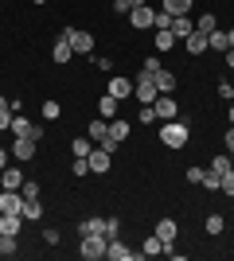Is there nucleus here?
I'll return each instance as SVG.
<instances>
[{"label": "nucleus", "instance_id": "obj_1", "mask_svg": "<svg viewBox=\"0 0 234 261\" xmlns=\"http://www.w3.org/2000/svg\"><path fill=\"white\" fill-rule=\"evenodd\" d=\"M160 141L168 144V148H184V144L191 141V129H188V121H164L160 125Z\"/></svg>", "mask_w": 234, "mask_h": 261}, {"label": "nucleus", "instance_id": "obj_2", "mask_svg": "<svg viewBox=\"0 0 234 261\" xmlns=\"http://www.w3.org/2000/svg\"><path fill=\"white\" fill-rule=\"evenodd\" d=\"M133 98L141 101V106H152V101L160 98V90H156V82H152L148 70H141V74L133 78Z\"/></svg>", "mask_w": 234, "mask_h": 261}, {"label": "nucleus", "instance_id": "obj_3", "mask_svg": "<svg viewBox=\"0 0 234 261\" xmlns=\"http://www.w3.org/2000/svg\"><path fill=\"white\" fill-rule=\"evenodd\" d=\"M106 246H110V238H106V234H86L78 253H82L86 261H98V257H106Z\"/></svg>", "mask_w": 234, "mask_h": 261}, {"label": "nucleus", "instance_id": "obj_4", "mask_svg": "<svg viewBox=\"0 0 234 261\" xmlns=\"http://www.w3.org/2000/svg\"><path fill=\"white\" fill-rule=\"evenodd\" d=\"M63 35L70 39L74 55H94V35H90V32H78V28H63Z\"/></svg>", "mask_w": 234, "mask_h": 261}, {"label": "nucleus", "instance_id": "obj_5", "mask_svg": "<svg viewBox=\"0 0 234 261\" xmlns=\"http://www.w3.org/2000/svg\"><path fill=\"white\" fill-rule=\"evenodd\" d=\"M106 257H110V261H141L145 253H141V250H129L121 238H110V246H106Z\"/></svg>", "mask_w": 234, "mask_h": 261}, {"label": "nucleus", "instance_id": "obj_6", "mask_svg": "<svg viewBox=\"0 0 234 261\" xmlns=\"http://www.w3.org/2000/svg\"><path fill=\"white\" fill-rule=\"evenodd\" d=\"M86 160H90V172H94V175H106V172L113 168V152H106L101 144H98V148H90Z\"/></svg>", "mask_w": 234, "mask_h": 261}, {"label": "nucleus", "instance_id": "obj_7", "mask_svg": "<svg viewBox=\"0 0 234 261\" xmlns=\"http://www.w3.org/2000/svg\"><path fill=\"white\" fill-rule=\"evenodd\" d=\"M152 109H156V117H160V121H176L179 117V106H176L172 94H160V98L152 101Z\"/></svg>", "mask_w": 234, "mask_h": 261}, {"label": "nucleus", "instance_id": "obj_8", "mask_svg": "<svg viewBox=\"0 0 234 261\" xmlns=\"http://www.w3.org/2000/svg\"><path fill=\"white\" fill-rule=\"evenodd\" d=\"M106 94H113L117 101H125V98H133V82L125 74H110V86H106Z\"/></svg>", "mask_w": 234, "mask_h": 261}, {"label": "nucleus", "instance_id": "obj_9", "mask_svg": "<svg viewBox=\"0 0 234 261\" xmlns=\"http://www.w3.org/2000/svg\"><path fill=\"white\" fill-rule=\"evenodd\" d=\"M156 20V8H148V4H137L133 12H129V23H133L137 32H145V28H152Z\"/></svg>", "mask_w": 234, "mask_h": 261}, {"label": "nucleus", "instance_id": "obj_10", "mask_svg": "<svg viewBox=\"0 0 234 261\" xmlns=\"http://www.w3.org/2000/svg\"><path fill=\"white\" fill-rule=\"evenodd\" d=\"M8 152L16 156V160H20V164H28V160H35V141H32V137H16Z\"/></svg>", "mask_w": 234, "mask_h": 261}, {"label": "nucleus", "instance_id": "obj_11", "mask_svg": "<svg viewBox=\"0 0 234 261\" xmlns=\"http://www.w3.org/2000/svg\"><path fill=\"white\" fill-rule=\"evenodd\" d=\"M0 215H23V195L20 191H0Z\"/></svg>", "mask_w": 234, "mask_h": 261}, {"label": "nucleus", "instance_id": "obj_12", "mask_svg": "<svg viewBox=\"0 0 234 261\" xmlns=\"http://www.w3.org/2000/svg\"><path fill=\"white\" fill-rule=\"evenodd\" d=\"M156 238L164 242V246H172V242L179 238V222L176 218H160V222H156Z\"/></svg>", "mask_w": 234, "mask_h": 261}, {"label": "nucleus", "instance_id": "obj_13", "mask_svg": "<svg viewBox=\"0 0 234 261\" xmlns=\"http://www.w3.org/2000/svg\"><path fill=\"white\" fill-rule=\"evenodd\" d=\"M168 32L176 35V43H179V39H188V35L195 32V20H188V16H172V28H168Z\"/></svg>", "mask_w": 234, "mask_h": 261}, {"label": "nucleus", "instance_id": "obj_14", "mask_svg": "<svg viewBox=\"0 0 234 261\" xmlns=\"http://www.w3.org/2000/svg\"><path fill=\"white\" fill-rule=\"evenodd\" d=\"M0 187H4V191H20L23 187V172L20 168H4V172H0Z\"/></svg>", "mask_w": 234, "mask_h": 261}, {"label": "nucleus", "instance_id": "obj_15", "mask_svg": "<svg viewBox=\"0 0 234 261\" xmlns=\"http://www.w3.org/2000/svg\"><path fill=\"white\" fill-rule=\"evenodd\" d=\"M70 55H74V47H70V39H67V35L59 32L55 47H51V59H55V63H70Z\"/></svg>", "mask_w": 234, "mask_h": 261}, {"label": "nucleus", "instance_id": "obj_16", "mask_svg": "<svg viewBox=\"0 0 234 261\" xmlns=\"http://www.w3.org/2000/svg\"><path fill=\"white\" fill-rule=\"evenodd\" d=\"M184 47H188V55H203L211 47V39H207V32H191L188 39H184Z\"/></svg>", "mask_w": 234, "mask_h": 261}, {"label": "nucleus", "instance_id": "obj_17", "mask_svg": "<svg viewBox=\"0 0 234 261\" xmlns=\"http://www.w3.org/2000/svg\"><path fill=\"white\" fill-rule=\"evenodd\" d=\"M152 82H156V90H160V94H172V90H176V74H172V70H164V66L152 74Z\"/></svg>", "mask_w": 234, "mask_h": 261}, {"label": "nucleus", "instance_id": "obj_18", "mask_svg": "<svg viewBox=\"0 0 234 261\" xmlns=\"http://www.w3.org/2000/svg\"><path fill=\"white\" fill-rule=\"evenodd\" d=\"M86 133H90V141H98V144H101L106 137H110V121H106V117L90 121V129H86Z\"/></svg>", "mask_w": 234, "mask_h": 261}, {"label": "nucleus", "instance_id": "obj_19", "mask_svg": "<svg viewBox=\"0 0 234 261\" xmlns=\"http://www.w3.org/2000/svg\"><path fill=\"white\" fill-rule=\"evenodd\" d=\"M125 137H129V121H121V117H117V121H110V137H106V141L121 144Z\"/></svg>", "mask_w": 234, "mask_h": 261}, {"label": "nucleus", "instance_id": "obj_20", "mask_svg": "<svg viewBox=\"0 0 234 261\" xmlns=\"http://www.w3.org/2000/svg\"><path fill=\"white\" fill-rule=\"evenodd\" d=\"M98 117H106V121L117 117V98H113V94H106V98L98 101Z\"/></svg>", "mask_w": 234, "mask_h": 261}, {"label": "nucleus", "instance_id": "obj_21", "mask_svg": "<svg viewBox=\"0 0 234 261\" xmlns=\"http://www.w3.org/2000/svg\"><path fill=\"white\" fill-rule=\"evenodd\" d=\"M35 218H43V203L39 199H23V222H35Z\"/></svg>", "mask_w": 234, "mask_h": 261}, {"label": "nucleus", "instance_id": "obj_22", "mask_svg": "<svg viewBox=\"0 0 234 261\" xmlns=\"http://www.w3.org/2000/svg\"><path fill=\"white\" fill-rule=\"evenodd\" d=\"M23 215H0V234H20Z\"/></svg>", "mask_w": 234, "mask_h": 261}, {"label": "nucleus", "instance_id": "obj_23", "mask_svg": "<svg viewBox=\"0 0 234 261\" xmlns=\"http://www.w3.org/2000/svg\"><path fill=\"white\" fill-rule=\"evenodd\" d=\"M164 12H168V16H188L191 0H164Z\"/></svg>", "mask_w": 234, "mask_h": 261}, {"label": "nucleus", "instance_id": "obj_24", "mask_svg": "<svg viewBox=\"0 0 234 261\" xmlns=\"http://www.w3.org/2000/svg\"><path fill=\"white\" fill-rule=\"evenodd\" d=\"M207 172H215L219 179H223V175L230 172V152H226V156H211V168H207Z\"/></svg>", "mask_w": 234, "mask_h": 261}, {"label": "nucleus", "instance_id": "obj_25", "mask_svg": "<svg viewBox=\"0 0 234 261\" xmlns=\"http://www.w3.org/2000/svg\"><path fill=\"white\" fill-rule=\"evenodd\" d=\"M207 39H211V51H223V55L230 51V39H226V32H219V28H215Z\"/></svg>", "mask_w": 234, "mask_h": 261}, {"label": "nucleus", "instance_id": "obj_26", "mask_svg": "<svg viewBox=\"0 0 234 261\" xmlns=\"http://www.w3.org/2000/svg\"><path fill=\"white\" fill-rule=\"evenodd\" d=\"M78 230H82V238H86V234H106V218H86Z\"/></svg>", "mask_w": 234, "mask_h": 261}, {"label": "nucleus", "instance_id": "obj_27", "mask_svg": "<svg viewBox=\"0 0 234 261\" xmlns=\"http://www.w3.org/2000/svg\"><path fill=\"white\" fill-rule=\"evenodd\" d=\"M141 253H145V257H156V253H164V242H160V238H156V234H152V238H145V246H141Z\"/></svg>", "mask_w": 234, "mask_h": 261}, {"label": "nucleus", "instance_id": "obj_28", "mask_svg": "<svg viewBox=\"0 0 234 261\" xmlns=\"http://www.w3.org/2000/svg\"><path fill=\"white\" fill-rule=\"evenodd\" d=\"M28 129H32V121L23 117V113H12V133H16V137H28Z\"/></svg>", "mask_w": 234, "mask_h": 261}, {"label": "nucleus", "instance_id": "obj_29", "mask_svg": "<svg viewBox=\"0 0 234 261\" xmlns=\"http://www.w3.org/2000/svg\"><path fill=\"white\" fill-rule=\"evenodd\" d=\"M215 28H219V23H215V12H203L199 20H195V32H207V35H211Z\"/></svg>", "mask_w": 234, "mask_h": 261}, {"label": "nucleus", "instance_id": "obj_30", "mask_svg": "<svg viewBox=\"0 0 234 261\" xmlns=\"http://www.w3.org/2000/svg\"><path fill=\"white\" fill-rule=\"evenodd\" d=\"M152 43H156V51H172V47H176V35L172 32H156Z\"/></svg>", "mask_w": 234, "mask_h": 261}, {"label": "nucleus", "instance_id": "obj_31", "mask_svg": "<svg viewBox=\"0 0 234 261\" xmlns=\"http://www.w3.org/2000/svg\"><path fill=\"white\" fill-rule=\"evenodd\" d=\"M203 226H207V234H223V230H226V218L223 215H207Z\"/></svg>", "mask_w": 234, "mask_h": 261}, {"label": "nucleus", "instance_id": "obj_32", "mask_svg": "<svg viewBox=\"0 0 234 261\" xmlns=\"http://www.w3.org/2000/svg\"><path fill=\"white\" fill-rule=\"evenodd\" d=\"M90 148H94L90 137H74V141H70V152H74V156H90Z\"/></svg>", "mask_w": 234, "mask_h": 261}, {"label": "nucleus", "instance_id": "obj_33", "mask_svg": "<svg viewBox=\"0 0 234 261\" xmlns=\"http://www.w3.org/2000/svg\"><path fill=\"white\" fill-rule=\"evenodd\" d=\"M16 253V234H0V257H12Z\"/></svg>", "mask_w": 234, "mask_h": 261}, {"label": "nucleus", "instance_id": "obj_34", "mask_svg": "<svg viewBox=\"0 0 234 261\" xmlns=\"http://www.w3.org/2000/svg\"><path fill=\"white\" fill-rule=\"evenodd\" d=\"M43 117L47 121H59V117H63V106H59V101H43Z\"/></svg>", "mask_w": 234, "mask_h": 261}, {"label": "nucleus", "instance_id": "obj_35", "mask_svg": "<svg viewBox=\"0 0 234 261\" xmlns=\"http://www.w3.org/2000/svg\"><path fill=\"white\" fill-rule=\"evenodd\" d=\"M152 121H160V117H156V109H152V106H141V113H137V125H152Z\"/></svg>", "mask_w": 234, "mask_h": 261}, {"label": "nucleus", "instance_id": "obj_36", "mask_svg": "<svg viewBox=\"0 0 234 261\" xmlns=\"http://www.w3.org/2000/svg\"><path fill=\"white\" fill-rule=\"evenodd\" d=\"M152 28H156V32H168V28H172V16L160 8V12H156V20H152Z\"/></svg>", "mask_w": 234, "mask_h": 261}, {"label": "nucleus", "instance_id": "obj_37", "mask_svg": "<svg viewBox=\"0 0 234 261\" xmlns=\"http://www.w3.org/2000/svg\"><path fill=\"white\" fill-rule=\"evenodd\" d=\"M20 195H23V199H39V184H35V179H23Z\"/></svg>", "mask_w": 234, "mask_h": 261}, {"label": "nucleus", "instance_id": "obj_38", "mask_svg": "<svg viewBox=\"0 0 234 261\" xmlns=\"http://www.w3.org/2000/svg\"><path fill=\"white\" fill-rule=\"evenodd\" d=\"M70 172H74V175H90V160H86V156H74Z\"/></svg>", "mask_w": 234, "mask_h": 261}, {"label": "nucleus", "instance_id": "obj_39", "mask_svg": "<svg viewBox=\"0 0 234 261\" xmlns=\"http://www.w3.org/2000/svg\"><path fill=\"white\" fill-rule=\"evenodd\" d=\"M219 191H223V195H230V199H234V168H230V172L223 175V184H219Z\"/></svg>", "mask_w": 234, "mask_h": 261}, {"label": "nucleus", "instance_id": "obj_40", "mask_svg": "<svg viewBox=\"0 0 234 261\" xmlns=\"http://www.w3.org/2000/svg\"><path fill=\"white\" fill-rule=\"evenodd\" d=\"M113 12H117V16H129V12H133V0H113Z\"/></svg>", "mask_w": 234, "mask_h": 261}, {"label": "nucleus", "instance_id": "obj_41", "mask_svg": "<svg viewBox=\"0 0 234 261\" xmlns=\"http://www.w3.org/2000/svg\"><path fill=\"white\" fill-rule=\"evenodd\" d=\"M219 184H223V179H219L215 172H207V175H203V187H207V191H219Z\"/></svg>", "mask_w": 234, "mask_h": 261}, {"label": "nucleus", "instance_id": "obj_42", "mask_svg": "<svg viewBox=\"0 0 234 261\" xmlns=\"http://www.w3.org/2000/svg\"><path fill=\"white\" fill-rule=\"evenodd\" d=\"M203 175H207V168H188V184H203Z\"/></svg>", "mask_w": 234, "mask_h": 261}, {"label": "nucleus", "instance_id": "obj_43", "mask_svg": "<svg viewBox=\"0 0 234 261\" xmlns=\"http://www.w3.org/2000/svg\"><path fill=\"white\" fill-rule=\"evenodd\" d=\"M117 230H121V222H117V218H106V238H117Z\"/></svg>", "mask_w": 234, "mask_h": 261}, {"label": "nucleus", "instance_id": "obj_44", "mask_svg": "<svg viewBox=\"0 0 234 261\" xmlns=\"http://www.w3.org/2000/svg\"><path fill=\"white\" fill-rule=\"evenodd\" d=\"M219 98H226V101H234V86H230V82H219Z\"/></svg>", "mask_w": 234, "mask_h": 261}, {"label": "nucleus", "instance_id": "obj_45", "mask_svg": "<svg viewBox=\"0 0 234 261\" xmlns=\"http://www.w3.org/2000/svg\"><path fill=\"white\" fill-rule=\"evenodd\" d=\"M12 129V109H0V133Z\"/></svg>", "mask_w": 234, "mask_h": 261}, {"label": "nucleus", "instance_id": "obj_46", "mask_svg": "<svg viewBox=\"0 0 234 261\" xmlns=\"http://www.w3.org/2000/svg\"><path fill=\"white\" fill-rule=\"evenodd\" d=\"M141 70H148V74H156V70H160V59H156V55H152V59H145V66H141Z\"/></svg>", "mask_w": 234, "mask_h": 261}, {"label": "nucleus", "instance_id": "obj_47", "mask_svg": "<svg viewBox=\"0 0 234 261\" xmlns=\"http://www.w3.org/2000/svg\"><path fill=\"white\" fill-rule=\"evenodd\" d=\"M223 144H226V152H230V156H234V125H230V129H226V137H223Z\"/></svg>", "mask_w": 234, "mask_h": 261}, {"label": "nucleus", "instance_id": "obj_48", "mask_svg": "<svg viewBox=\"0 0 234 261\" xmlns=\"http://www.w3.org/2000/svg\"><path fill=\"white\" fill-rule=\"evenodd\" d=\"M28 137H32V141L39 144V141H43V125H32V129H28Z\"/></svg>", "mask_w": 234, "mask_h": 261}, {"label": "nucleus", "instance_id": "obj_49", "mask_svg": "<svg viewBox=\"0 0 234 261\" xmlns=\"http://www.w3.org/2000/svg\"><path fill=\"white\" fill-rule=\"evenodd\" d=\"M94 63H98V70H113V63L106 59V55H94Z\"/></svg>", "mask_w": 234, "mask_h": 261}, {"label": "nucleus", "instance_id": "obj_50", "mask_svg": "<svg viewBox=\"0 0 234 261\" xmlns=\"http://www.w3.org/2000/svg\"><path fill=\"white\" fill-rule=\"evenodd\" d=\"M43 242L47 246H59V230H43Z\"/></svg>", "mask_w": 234, "mask_h": 261}, {"label": "nucleus", "instance_id": "obj_51", "mask_svg": "<svg viewBox=\"0 0 234 261\" xmlns=\"http://www.w3.org/2000/svg\"><path fill=\"white\" fill-rule=\"evenodd\" d=\"M8 156H12L8 148H0V172H4V168H8Z\"/></svg>", "mask_w": 234, "mask_h": 261}, {"label": "nucleus", "instance_id": "obj_52", "mask_svg": "<svg viewBox=\"0 0 234 261\" xmlns=\"http://www.w3.org/2000/svg\"><path fill=\"white\" fill-rule=\"evenodd\" d=\"M226 66H230V70H234V47H230V51H226Z\"/></svg>", "mask_w": 234, "mask_h": 261}, {"label": "nucleus", "instance_id": "obj_53", "mask_svg": "<svg viewBox=\"0 0 234 261\" xmlns=\"http://www.w3.org/2000/svg\"><path fill=\"white\" fill-rule=\"evenodd\" d=\"M0 109H12V101H8V98H4V94H0Z\"/></svg>", "mask_w": 234, "mask_h": 261}, {"label": "nucleus", "instance_id": "obj_54", "mask_svg": "<svg viewBox=\"0 0 234 261\" xmlns=\"http://www.w3.org/2000/svg\"><path fill=\"white\" fill-rule=\"evenodd\" d=\"M226 39H230V47H234V32H226Z\"/></svg>", "mask_w": 234, "mask_h": 261}, {"label": "nucleus", "instance_id": "obj_55", "mask_svg": "<svg viewBox=\"0 0 234 261\" xmlns=\"http://www.w3.org/2000/svg\"><path fill=\"white\" fill-rule=\"evenodd\" d=\"M230 125H234V101H230Z\"/></svg>", "mask_w": 234, "mask_h": 261}, {"label": "nucleus", "instance_id": "obj_56", "mask_svg": "<svg viewBox=\"0 0 234 261\" xmlns=\"http://www.w3.org/2000/svg\"><path fill=\"white\" fill-rule=\"evenodd\" d=\"M137 4H148V0H133V8H137Z\"/></svg>", "mask_w": 234, "mask_h": 261}, {"label": "nucleus", "instance_id": "obj_57", "mask_svg": "<svg viewBox=\"0 0 234 261\" xmlns=\"http://www.w3.org/2000/svg\"><path fill=\"white\" fill-rule=\"evenodd\" d=\"M32 4H47V0H32Z\"/></svg>", "mask_w": 234, "mask_h": 261}, {"label": "nucleus", "instance_id": "obj_58", "mask_svg": "<svg viewBox=\"0 0 234 261\" xmlns=\"http://www.w3.org/2000/svg\"><path fill=\"white\" fill-rule=\"evenodd\" d=\"M230 168H234V156H230Z\"/></svg>", "mask_w": 234, "mask_h": 261}]
</instances>
